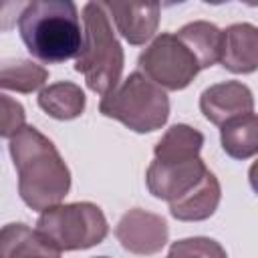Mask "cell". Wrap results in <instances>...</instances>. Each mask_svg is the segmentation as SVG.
I'll return each mask as SVG.
<instances>
[{"mask_svg":"<svg viewBox=\"0 0 258 258\" xmlns=\"http://www.w3.org/2000/svg\"><path fill=\"white\" fill-rule=\"evenodd\" d=\"M18 173V194L36 212L58 206L71 189V171L54 143L36 127L24 125L8 143Z\"/></svg>","mask_w":258,"mask_h":258,"instance_id":"6da1fadb","label":"cell"},{"mask_svg":"<svg viewBox=\"0 0 258 258\" xmlns=\"http://www.w3.org/2000/svg\"><path fill=\"white\" fill-rule=\"evenodd\" d=\"M26 50L46 64L75 58L83 44L79 8L71 0H32L18 16Z\"/></svg>","mask_w":258,"mask_h":258,"instance_id":"7a4b0ae2","label":"cell"},{"mask_svg":"<svg viewBox=\"0 0 258 258\" xmlns=\"http://www.w3.org/2000/svg\"><path fill=\"white\" fill-rule=\"evenodd\" d=\"M123 67L125 52L103 2H87L83 6V44L75 60V71L85 77L93 93L107 95L121 83Z\"/></svg>","mask_w":258,"mask_h":258,"instance_id":"3957f363","label":"cell"},{"mask_svg":"<svg viewBox=\"0 0 258 258\" xmlns=\"http://www.w3.org/2000/svg\"><path fill=\"white\" fill-rule=\"evenodd\" d=\"M99 111L135 133H151L167 123L169 97L143 73L135 71L113 91L103 95Z\"/></svg>","mask_w":258,"mask_h":258,"instance_id":"277c9868","label":"cell"},{"mask_svg":"<svg viewBox=\"0 0 258 258\" xmlns=\"http://www.w3.org/2000/svg\"><path fill=\"white\" fill-rule=\"evenodd\" d=\"M34 230L58 252H75L101 244L109 234V224L97 204L73 202L44 210Z\"/></svg>","mask_w":258,"mask_h":258,"instance_id":"5b68a950","label":"cell"},{"mask_svg":"<svg viewBox=\"0 0 258 258\" xmlns=\"http://www.w3.org/2000/svg\"><path fill=\"white\" fill-rule=\"evenodd\" d=\"M139 73L167 91L185 89L200 73L198 58L175 32H161L137 58Z\"/></svg>","mask_w":258,"mask_h":258,"instance_id":"8992f818","label":"cell"},{"mask_svg":"<svg viewBox=\"0 0 258 258\" xmlns=\"http://www.w3.org/2000/svg\"><path fill=\"white\" fill-rule=\"evenodd\" d=\"M210 169L202 157L183 161H157L153 159L147 167L145 181L151 196L173 204L196 189Z\"/></svg>","mask_w":258,"mask_h":258,"instance_id":"52a82bcc","label":"cell"},{"mask_svg":"<svg viewBox=\"0 0 258 258\" xmlns=\"http://www.w3.org/2000/svg\"><path fill=\"white\" fill-rule=\"evenodd\" d=\"M115 238L123 250L137 256H151L161 252L169 240L167 222L153 212L133 208L121 216L115 226Z\"/></svg>","mask_w":258,"mask_h":258,"instance_id":"ba28073f","label":"cell"},{"mask_svg":"<svg viewBox=\"0 0 258 258\" xmlns=\"http://www.w3.org/2000/svg\"><path fill=\"white\" fill-rule=\"evenodd\" d=\"M200 111L210 123L222 127L230 119L254 113V95L240 81L216 83L200 95Z\"/></svg>","mask_w":258,"mask_h":258,"instance_id":"9c48e42d","label":"cell"},{"mask_svg":"<svg viewBox=\"0 0 258 258\" xmlns=\"http://www.w3.org/2000/svg\"><path fill=\"white\" fill-rule=\"evenodd\" d=\"M109 18H113L117 32L133 46L145 44L153 38L159 26V4H119L103 2Z\"/></svg>","mask_w":258,"mask_h":258,"instance_id":"30bf717a","label":"cell"},{"mask_svg":"<svg viewBox=\"0 0 258 258\" xmlns=\"http://www.w3.org/2000/svg\"><path fill=\"white\" fill-rule=\"evenodd\" d=\"M218 62L236 75L254 73L258 67V28L250 22H238L222 30Z\"/></svg>","mask_w":258,"mask_h":258,"instance_id":"8fae6325","label":"cell"},{"mask_svg":"<svg viewBox=\"0 0 258 258\" xmlns=\"http://www.w3.org/2000/svg\"><path fill=\"white\" fill-rule=\"evenodd\" d=\"M0 258H60V252L30 226L10 222L0 228Z\"/></svg>","mask_w":258,"mask_h":258,"instance_id":"7c38bea8","label":"cell"},{"mask_svg":"<svg viewBox=\"0 0 258 258\" xmlns=\"http://www.w3.org/2000/svg\"><path fill=\"white\" fill-rule=\"evenodd\" d=\"M222 200V187L218 177L208 171L202 183L181 200L169 204V214L181 222H202L214 216Z\"/></svg>","mask_w":258,"mask_h":258,"instance_id":"4fadbf2b","label":"cell"},{"mask_svg":"<svg viewBox=\"0 0 258 258\" xmlns=\"http://www.w3.org/2000/svg\"><path fill=\"white\" fill-rule=\"evenodd\" d=\"M38 107L52 119L71 121L85 113L87 97L85 91L71 81L52 83L38 93Z\"/></svg>","mask_w":258,"mask_h":258,"instance_id":"5bb4252c","label":"cell"},{"mask_svg":"<svg viewBox=\"0 0 258 258\" xmlns=\"http://www.w3.org/2000/svg\"><path fill=\"white\" fill-rule=\"evenodd\" d=\"M175 34L198 58L200 71L210 69L220 60L222 30L216 24L208 20H194V22L183 24Z\"/></svg>","mask_w":258,"mask_h":258,"instance_id":"9a60e30c","label":"cell"},{"mask_svg":"<svg viewBox=\"0 0 258 258\" xmlns=\"http://www.w3.org/2000/svg\"><path fill=\"white\" fill-rule=\"evenodd\" d=\"M202 147H204L202 131L185 123H175L161 135V139L153 147V159L157 161L194 159V157H200Z\"/></svg>","mask_w":258,"mask_h":258,"instance_id":"2e32d148","label":"cell"},{"mask_svg":"<svg viewBox=\"0 0 258 258\" xmlns=\"http://www.w3.org/2000/svg\"><path fill=\"white\" fill-rule=\"evenodd\" d=\"M222 149L238 161L250 159L258 151V117L256 113H248L244 117H236L226 121L220 127Z\"/></svg>","mask_w":258,"mask_h":258,"instance_id":"e0dca14e","label":"cell"},{"mask_svg":"<svg viewBox=\"0 0 258 258\" xmlns=\"http://www.w3.org/2000/svg\"><path fill=\"white\" fill-rule=\"evenodd\" d=\"M48 81V71L30 58L0 60V89L16 93H34Z\"/></svg>","mask_w":258,"mask_h":258,"instance_id":"ac0fdd59","label":"cell"},{"mask_svg":"<svg viewBox=\"0 0 258 258\" xmlns=\"http://www.w3.org/2000/svg\"><path fill=\"white\" fill-rule=\"evenodd\" d=\"M167 258H228L224 246L214 238L194 236L177 240L169 246Z\"/></svg>","mask_w":258,"mask_h":258,"instance_id":"d6986e66","label":"cell"},{"mask_svg":"<svg viewBox=\"0 0 258 258\" xmlns=\"http://www.w3.org/2000/svg\"><path fill=\"white\" fill-rule=\"evenodd\" d=\"M26 125L22 103L0 93V137H12Z\"/></svg>","mask_w":258,"mask_h":258,"instance_id":"ffe728a7","label":"cell"},{"mask_svg":"<svg viewBox=\"0 0 258 258\" xmlns=\"http://www.w3.org/2000/svg\"><path fill=\"white\" fill-rule=\"evenodd\" d=\"M26 2H0V30H10L16 22H18V16L20 12L24 10Z\"/></svg>","mask_w":258,"mask_h":258,"instance_id":"44dd1931","label":"cell"},{"mask_svg":"<svg viewBox=\"0 0 258 258\" xmlns=\"http://www.w3.org/2000/svg\"><path fill=\"white\" fill-rule=\"evenodd\" d=\"M97 258H109V256H97Z\"/></svg>","mask_w":258,"mask_h":258,"instance_id":"7402d4cb","label":"cell"}]
</instances>
